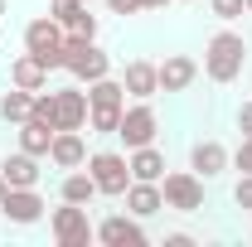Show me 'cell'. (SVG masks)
I'll list each match as a JSON object with an SVG mask.
<instances>
[{
    "instance_id": "cell-8",
    "label": "cell",
    "mask_w": 252,
    "mask_h": 247,
    "mask_svg": "<svg viewBox=\"0 0 252 247\" xmlns=\"http://www.w3.org/2000/svg\"><path fill=\"white\" fill-rule=\"evenodd\" d=\"M160 131V117L151 102H136V107H126L122 112V126H117V136L126 141V151H136V146H151Z\"/></svg>"
},
{
    "instance_id": "cell-4",
    "label": "cell",
    "mask_w": 252,
    "mask_h": 247,
    "mask_svg": "<svg viewBox=\"0 0 252 247\" xmlns=\"http://www.w3.org/2000/svg\"><path fill=\"white\" fill-rule=\"evenodd\" d=\"M25 54H34L49 73L63 68V25L54 20V15H39V20L25 25Z\"/></svg>"
},
{
    "instance_id": "cell-21",
    "label": "cell",
    "mask_w": 252,
    "mask_h": 247,
    "mask_svg": "<svg viewBox=\"0 0 252 247\" xmlns=\"http://www.w3.org/2000/svg\"><path fill=\"white\" fill-rule=\"evenodd\" d=\"M59 199L63 204H93L97 199V185H93V175L88 170H63V185H59Z\"/></svg>"
},
{
    "instance_id": "cell-10",
    "label": "cell",
    "mask_w": 252,
    "mask_h": 247,
    "mask_svg": "<svg viewBox=\"0 0 252 247\" xmlns=\"http://www.w3.org/2000/svg\"><path fill=\"white\" fill-rule=\"evenodd\" d=\"M44 199H39V189H5V199H0V218H10V223H20V228H30L44 218Z\"/></svg>"
},
{
    "instance_id": "cell-22",
    "label": "cell",
    "mask_w": 252,
    "mask_h": 247,
    "mask_svg": "<svg viewBox=\"0 0 252 247\" xmlns=\"http://www.w3.org/2000/svg\"><path fill=\"white\" fill-rule=\"evenodd\" d=\"M49 146H54V126L49 122H39V117H30V122H20V151H30V155H49Z\"/></svg>"
},
{
    "instance_id": "cell-34",
    "label": "cell",
    "mask_w": 252,
    "mask_h": 247,
    "mask_svg": "<svg viewBox=\"0 0 252 247\" xmlns=\"http://www.w3.org/2000/svg\"><path fill=\"white\" fill-rule=\"evenodd\" d=\"M88 5H102V0H88Z\"/></svg>"
},
{
    "instance_id": "cell-16",
    "label": "cell",
    "mask_w": 252,
    "mask_h": 247,
    "mask_svg": "<svg viewBox=\"0 0 252 247\" xmlns=\"http://www.w3.org/2000/svg\"><path fill=\"white\" fill-rule=\"evenodd\" d=\"M156 68H160V93H185V88H194V78H199V63L189 59V54H170Z\"/></svg>"
},
{
    "instance_id": "cell-19",
    "label": "cell",
    "mask_w": 252,
    "mask_h": 247,
    "mask_svg": "<svg viewBox=\"0 0 252 247\" xmlns=\"http://www.w3.org/2000/svg\"><path fill=\"white\" fill-rule=\"evenodd\" d=\"M10 83L25 88V93H44L49 88V68L34 59V54H20V59L10 63Z\"/></svg>"
},
{
    "instance_id": "cell-23",
    "label": "cell",
    "mask_w": 252,
    "mask_h": 247,
    "mask_svg": "<svg viewBox=\"0 0 252 247\" xmlns=\"http://www.w3.org/2000/svg\"><path fill=\"white\" fill-rule=\"evenodd\" d=\"M30 102H34V93H25V88L10 83V93L0 97V122H10V126L30 122Z\"/></svg>"
},
{
    "instance_id": "cell-17",
    "label": "cell",
    "mask_w": 252,
    "mask_h": 247,
    "mask_svg": "<svg viewBox=\"0 0 252 247\" xmlns=\"http://www.w3.org/2000/svg\"><path fill=\"white\" fill-rule=\"evenodd\" d=\"M0 175H5L10 189H34L39 185V155H30V151L5 155V160H0Z\"/></svg>"
},
{
    "instance_id": "cell-32",
    "label": "cell",
    "mask_w": 252,
    "mask_h": 247,
    "mask_svg": "<svg viewBox=\"0 0 252 247\" xmlns=\"http://www.w3.org/2000/svg\"><path fill=\"white\" fill-rule=\"evenodd\" d=\"M5 189H10V185H5V175H0V199H5Z\"/></svg>"
},
{
    "instance_id": "cell-36",
    "label": "cell",
    "mask_w": 252,
    "mask_h": 247,
    "mask_svg": "<svg viewBox=\"0 0 252 247\" xmlns=\"http://www.w3.org/2000/svg\"><path fill=\"white\" fill-rule=\"evenodd\" d=\"M248 15H252V0H248Z\"/></svg>"
},
{
    "instance_id": "cell-5",
    "label": "cell",
    "mask_w": 252,
    "mask_h": 247,
    "mask_svg": "<svg viewBox=\"0 0 252 247\" xmlns=\"http://www.w3.org/2000/svg\"><path fill=\"white\" fill-rule=\"evenodd\" d=\"M160 194H165V209L170 214H199L204 209V180L194 170H170L160 180Z\"/></svg>"
},
{
    "instance_id": "cell-25",
    "label": "cell",
    "mask_w": 252,
    "mask_h": 247,
    "mask_svg": "<svg viewBox=\"0 0 252 247\" xmlns=\"http://www.w3.org/2000/svg\"><path fill=\"white\" fill-rule=\"evenodd\" d=\"M209 10L219 15L223 25H233V20H243V10H248V0H209Z\"/></svg>"
},
{
    "instance_id": "cell-18",
    "label": "cell",
    "mask_w": 252,
    "mask_h": 247,
    "mask_svg": "<svg viewBox=\"0 0 252 247\" xmlns=\"http://www.w3.org/2000/svg\"><path fill=\"white\" fill-rule=\"evenodd\" d=\"M54 102H59V131L88 126V93L83 88H63V93H54Z\"/></svg>"
},
{
    "instance_id": "cell-20",
    "label": "cell",
    "mask_w": 252,
    "mask_h": 247,
    "mask_svg": "<svg viewBox=\"0 0 252 247\" xmlns=\"http://www.w3.org/2000/svg\"><path fill=\"white\" fill-rule=\"evenodd\" d=\"M126 165H131V180H165V155L156 151V141L151 146H136V151L126 155Z\"/></svg>"
},
{
    "instance_id": "cell-31",
    "label": "cell",
    "mask_w": 252,
    "mask_h": 247,
    "mask_svg": "<svg viewBox=\"0 0 252 247\" xmlns=\"http://www.w3.org/2000/svg\"><path fill=\"white\" fill-rule=\"evenodd\" d=\"M141 5H146V10H160V5H170V0H141Z\"/></svg>"
},
{
    "instance_id": "cell-15",
    "label": "cell",
    "mask_w": 252,
    "mask_h": 247,
    "mask_svg": "<svg viewBox=\"0 0 252 247\" xmlns=\"http://www.w3.org/2000/svg\"><path fill=\"white\" fill-rule=\"evenodd\" d=\"M122 199H126V214H136V218H156L165 209V194H160L156 180H131Z\"/></svg>"
},
{
    "instance_id": "cell-29",
    "label": "cell",
    "mask_w": 252,
    "mask_h": 247,
    "mask_svg": "<svg viewBox=\"0 0 252 247\" xmlns=\"http://www.w3.org/2000/svg\"><path fill=\"white\" fill-rule=\"evenodd\" d=\"M238 131H243V136H252V102H243V107H238Z\"/></svg>"
},
{
    "instance_id": "cell-6",
    "label": "cell",
    "mask_w": 252,
    "mask_h": 247,
    "mask_svg": "<svg viewBox=\"0 0 252 247\" xmlns=\"http://www.w3.org/2000/svg\"><path fill=\"white\" fill-rule=\"evenodd\" d=\"M49 233H54V243L59 247H88L97 238V228L88 223V209L83 204H63L49 214Z\"/></svg>"
},
{
    "instance_id": "cell-13",
    "label": "cell",
    "mask_w": 252,
    "mask_h": 247,
    "mask_svg": "<svg viewBox=\"0 0 252 247\" xmlns=\"http://www.w3.org/2000/svg\"><path fill=\"white\" fill-rule=\"evenodd\" d=\"M228 165H233V155L223 151L219 141H194V151H189V170H194L199 180H219Z\"/></svg>"
},
{
    "instance_id": "cell-12",
    "label": "cell",
    "mask_w": 252,
    "mask_h": 247,
    "mask_svg": "<svg viewBox=\"0 0 252 247\" xmlns=\"http://www.w3.org/2000/svg\"><path fill=\"white\" fill-rule=\"evenodd\" d=\"M122 88H126V97H136V102H151V97L160 93V68L151 59H131L126 73H122Z\"/></svg>"
},
{
    "instance_id": "cell-35",
    "label": "cell",
    "mask_w": 252,
    "mask_h": 247,
    "mask_svg": "<svg viewBox=\"0 0 252 247\" xmlns=\"http://www.w3.org/2000/svg\"><path fill=\"white\" fill-rule=\"evenodd\" d=\"M185 5H199V0H185Z\"/></svg>"
},
{
    "instance_id": "cell-30",
    "label": "cell",
    "mask_w": 252,
    "mask_h": 247,
    "mask_svg": "<svg viewBox=\"0 0 252 247\" xmlns=\"http://www.w3.org/2000/svg\"><path fill=\"white\" fill-rule=\"evenodd\" d=\"M165 247H194V238H189V233H170V238H165Z\"/></svg>"
},
{
    "instance_id": "cell-27",
    "label": "cell",
    "mask_w": 252,
    "mask_h": 247,
    "mask_svg": "<svg viewBox=\"0 0 252 247\" xmlns=\"http://www.w3.org/2000/svg\"><path fill=\"white\" fill-rule=\"evenodd\" d=\"M233 165H238L243 175H252V136H243V146L233 151Z\"/></svg>"
},
{
    "instance_id": "cell-24",
    "label": "cell",
    "mask_w": 252,
    "mask_h": 247,
    "mask_svg": "<svg viewBox=\"0 0 252 247\" xmlns=\"http://www.w3.org/2000/svg\"><path fill=\"white\" fill-rule=\"evenodd\" d=\"M30 117H39V122H49L54 131H59V102H54V93H34Z\"/></svg>"
},
{
    "instance_id": "cell-2",
    "label": "cell",
    "mask_w": 252,
    "mask_h": 247,
    "mask_svg": "<svg viewBox=\"0 0 252 247\" xmlns=\"http://www.w3.org/2000/svg\"><path fill=\"white\" fill-rule=\"evenodd\" d=\"M248 63V39L238 30H219L209 44H204V73L209 83H233Z\"/></svg>"
},
{
    "instance_id": "cell-11",
    "label": "cell",
    "mask_w": 252,
    "mask_h": 247,
    "mask_svg": "<svg viewBox=\"0 0 252 247\" xmlns=\"http://www.w3.org/2000/svg\"><path fill=\"white\" fill-rule=\"evenodd\" d=\"M49 15L63 25V34H88L97 39V15L88 0H49Z\"/></svg>"
},
{
    "instance_id": "cell-26",
    "label": "cell",
    "mask_w": 252,
    "mask_h": 247,
    "mask_svg": "<svg viewBox=\"0 0 252 247\" xmlns=\"http://www.w3.org/2000/svg\"><path fill=\"white\" fill-rule=\"evenodd\" d=\"M233 204H238V209H248V214H252V175H243V180L233 185Z\"/></svg>"
},
{
    "instance_id": "cell-33",
    "label": "cell",
    "mask_w": 252,
    "mask_h": 247,
    "mask_svg": "<svg viewBox=\"0 0 252 247\" xmlns=\"http://www.w3.org/2000/svg\"><path fill=\"white\" fill-rule=\"evenodd\" d=\"M0 15H5V0H0Z\"/></svg>"
},
{
    "instance_id": "cell-28",
    "label": "cell",
    "mask_w": 252,
    "mask_h": 247,
    "mask_svg": "<svg viewBox=\"0 0 252 247\" xmlns=\"http://www.w3.org/2000/svg\"><path fill=\"white\" fill-rule=\"evenodd\" d=\"M102 5H107L112 15H141V10H146L141 0H102Z\"/></svg>"
},
{
    "instance_id": "cell-3",
    "label": "cell",
    "mask_w": 252,
    "mask_h": 247,
    "mask_svg": "<svg viewBox=\"0 0 252 247\" xmlns=\"http://www.w3.org/2000/svg\"><path fill=\"white\" fill-rule=\"evenodd\" d=\"M63 73H73L78 83H97V78L112 73V59L88 34H63Z\"/></svg>"
},
{
    "instance_id": "cell-1",
    "label": "cell",
    "mask_w": 252,
    "mask_h": 247,
    "mask_svg": "<svg viewBox=\"0 0 252 247\" xmlns=\"http://www.w3.org/2000/svg\"><path fill=\"white\" fill-rule=\"evenodd\" d=\"M122 112H126V88L112 73L97 78V83H88V126H93L97 136H117Z\"/></svg>"
},
{
    "instance_id": "cell-14",
    "label": "cell",
    "mask_w": 252,
    "mask_h": 247,
    "mask_svg": "<svg viewBox=\"0 0 252 247\" xmlns=\"http://www.w3.org/2000/svg\"><path fill=\"white\" fill-rule=\"evenodd\" d=\"M54 170H83L88 165V141L78 131H54V146H49Z\"/></svg>"
},
{
    "instance_id": "cell-7",
    "label": "cell",
    "mask_w": 252,
    "mask_h": 247,
    "mask_svg": "<svg viewBox=\"0 0 252 247\" xmlns=\"http://www.w3.org/2000/svg\"><path fill=\"white\" fill-rule=\"evenodd\" d=\"M88 175H93L97 194H107V199H122L126 185H131V165H126V155H117V151L88 155Z\"/></svg>"
},
{
    "instance_id": "cell-9",
    "label": "cell",
    "mask_w": 252,
    "mask_h": 247,
    "mask_svg": "<svg viewBox=\"0 0 252 247\" xmlns=\"http://www.w3.org/2000/svg\"><path fill=\"white\" fill-rule=\"evenodd\" d=\"M97 243H107V247H146L151 238H146V228H141L136 214H112V218L97 223Z\"/></svg>"
}]
</instances>
